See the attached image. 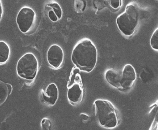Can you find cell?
I'll return each mask as SVG.
<instances>
[{
	"label": "cell",
	"mask_w": 158,
	"mask_h": 130,
	"mask_svg": "<svg viewBox=\"0 0 158 130\" xmlns=\"http://www.w3.org/2000/svg\"><path fill=\"white\" fill-rule=\"evenodd\" d=\"M71 59L79 69L90 72L95 67L98 60L96 46L90 39L82 40L73 48Z\"/></svg>",
	"instance_id": "1"
},
{
	"label": "cell",
	"mask_w": 158,
	"mask_h": 130,
	"mask_svg": "<svg viewBox=\"0 0 158 130\" xmlns=\"http://www.w3.org/2000/svg\"><path fill=\"white\" fill-rule=\"evenodd\" d=\"M95 114L99 124L106 128H114L119 122L117 111L111 102L98 99L94 102Z\"/></svg>",
	"instance_id": "2"
},
{
	"label": "cell",
	"mask_w": 158,
	"mask_h": 130,
	"mask_svg": "<svg viewBox=\"0 0 158 130\" xmlns=\"http://www.w3.org/2000/svg\"><path fill=\"white\" fill-rule=\"evenodd\" d=\"M117 24L120 31L125 36H132L139 23L138 8L134 5H127L124 12L117 18Z\"/></svg>",
	"instance_id": "3"
},
{
	"label": "cell",
	"mask_w": 158,
	"mask_h": 130,
	"mask_svg": "<svg viewBox=\"0 0 158 130\" xmlns=\"http://www.w3.org/2000/svg\"><path fill=\"white\" fill-rule=\"evenodd\" d=\"M38 69L39 62L33 53L25 54L17 63V74L19 77L24 79L34 80L37 74Z\"/></svg>",
	"instance_id": "4"
},
{
	"label": "cell",
	"mask_w": 158,
	"mask_h": 130,
	"mask_svg": "<svg viewBox=\"0 0 158 130\" xmlns=\"http://www.w3.org/2000/svg\"><path fill=\"white\" fill-rule=\"evenodd\" d=\"M36 20V13L30 7L22 8L17 15V23L20 32L27 33L33 27Z\"/></svg>",
	"instance_id": "5"
},
{
	"label": "cell",
	"mask_w": 158,
	"mask_h": 130,
	"mask_svg": "<svg viewBox=\"0 0 158 130\" xmlns=\"http://www.w3.org/2000/svg\"><path fill=\"white\" fill-rule=\"evenodd\" d=\"M136 80V72L132 65L128 64L123 67L121 72L120 91H126L131 89Z\"/></svg>",
	"instance_id": "6"
},
{
	"label": "cell",
	"mask_w": 158,
	"mask_h": 130,
	"mask_svg": "<svg viewBox=\"0 0 158 130\" xmlns=\"http://www.w3.org/2000/svg\"><path fill=\"white\" fill-rule=\"evenodd\" d=\"M64 58V54L61 47L57 45L50 46L47 53V58L49 64L55 69L61 65Z\"/></svg>",
	"instance_id": "7"
},
{
	"label": "cell",
	"mask_w": 158,
	"mask_h": 130,
	"mask_svg": "<svg viewBox=\"0 0 158 130\" xmlns=\"http://www.w3.org/2000/svg\"><path fill=\"white\" fill-rule=\"evenodd\" d=\"M58 87L54 83H51L47 87L45 91H42L43 101L49 106H54L58 100Z\"/></svg>",
	"instance_id": "8"
},
{
	"label": "cell",
	"mask_w": 158,
	"mask_h": 130,
	"mask_svg": "<svg viewBox=\"0 0 158 130\" xmlns=\"http://www.w3.org/2000/svg\"><path fill=\"white\" fill-rule=\"evenodd\" d=\"M83 89L79 84H74L69 88L67 92V98L73 104L79 103L83 97Z\"/></svg>",
	"instance_id": "9"
},
{
	"label": "cell",
	"mask_w": 158,
	"mask_h": 130,
	"mask_svg": "<svg viewBox=\"0 0 158 130\" xmlns=\"http://www.w3.org/2000/svg\"><path fill=\"white\" fill-rule=\"evenodd\" d=\"M105 77L107 81L111 86L121 90V72L113 69H109L106 72Z\"/></svg>",
	"instance_id": "10"
},
{
	"label": "cell",
	"mask_w": 158,
	"mask_h": 130,
	"mask_svg": "<svg viewBox=\"0 0 158 130\" xmlns=\"http://www.w3.org/2000/svg\"><path fill=\"white\" fill-rule=\"evenodd\" d=\"M10 54V48L7 43L0 41V64L7 62Z\"/></svg>",
	"instance_id": "11"
},
{
	"label": "cell",
	"mask_w": 158,
	"mask_h": 130,
	"mask_svg": "<svg viewBox=\"0 0 158 130\" xmlns=\"http://www.w3.org/2000/svg\"><path fill=\"white\" fill-rule=\"evenodd\" d=\"M10 96L7 84L0 80V106L6 101L8 97Z\"/></svg>",
	"instance_id": "12"
},
{
	"label": "cell",
	"mask_w": 158,
	"mask_h": 130,
	"mask_svg": "<svg viewBox=\"0 0 158 130\" xmlns=\"http://www.w3.org/2000/svg\"><path fill=\"white\" fill-rule=\"evenodd\" d=\"M74 9L78 13H81L84 12L86 7L85 0H74Z\"/></svg>",
	"instance_id": "13"
},
{
	"label": "cell",
	"mask_w": 158,
	"mask_h": 130,
	"mask_svg": "<svg viewBox=\"0 0 158 130\" xmlns=\"http://www.w3.org/2000/svg\"><path fill=\"white\" fill-rule=\"evenodd\" d=\"M47 6L51 8V9L53 10L54 12L55 13V15H56V16L58 17L59 20L62 17V9L58 3H52L48 4Z\"/></svg>",
	"instance_id": "14"
},
{
	"label": "cell",
	"mask_w": 158,
	"mask_h": 130,
	"mask_svg": "<svg viewBox=\"0 0 158 130\" xmlns=\"http://www.w3.org/2000/svg\"><path fill=\"white\" fill-rule=\"evenodd\" d=\"M150 44L152 48L156 51L158 50V29H156L155 32L151 37Z\"/></svg>",
	"instance_id": "15"
},
{
	"label": "cell",
	"mask_w": 158,
	"mask_h": 130,
	"mask_svg": "<svg viewBox=\"0 0 158 130\" xmlns=\"http://www.w3.org/2000/svg\"><path fill=\"white\" fill-rule=\"evenodd\" d=\"M52 123L49 119L44 118L41 121V127L42 130H49L52 128Z\"/></svg>",
	"instance_id": "16"
},
{
	"label": "cell",
	"mask_w": 158,
	"mask_h": 130,
	"mask_svg": "<svg viewBox=\"0 0 158 130\" xmlns=\"http://www.w3.org/2000/svg\"><path fill=\"white\" fill-rule=\"evenodd\" d=\"M110 7L114 10H117L122 5V0H110Z\"/></svg>",
	"instance_id": "17"
},
{
	"label": "cell",
	"mask_w": 158,
	"mask_h": 130,
	"mask_svg": "<svg viewBox=\"0 0 158 130\" xmlns=\"http://www.w3.org/2000/svg\"><path fill=\"white\" fill-rule=\"evenodd\" d=\"M48 7H49V6H48ZM48 17L49 18V19H50L52 22H57L58 20H59L58 17L56 16V15H55V13L54 12L53 10L51 9V8H50V10L48 11Z\"/></svg>",
	"instance_id": "18"
},
{
	"label": "cell",
	"mask_w": 158,
	"mask_h": 130,
	"mask_svg": "<svg viewBox=\"0 0 158 130\" xmlns=\"http://www.w3.org/2000/svg\"><path fill=\"white\" fill-rule=\"evenodd\" d=\"M80 117L83 121H87L89 119V116L85 114H81Z\"/></svg>",
	"instance_id": "19"
},
{
	"label": "cell",
	"mask_w": 158,
	"mask_h": 130,
	"mask_svg": "<svg viewBox=\"0 0 158 130\" xmlns=\"http://www.w3.org/2000/svg\"><path fill=\"white\" fill-rule=\"evenodd\" d=\"M7 84L8 89V92H9V93L10 95L12 93V91H13V87H12V84Z\"/></svg>",
	"instance_id": "20"
},
{
	"label": "cell",
	"mask_w": 158,
	"mask_h": 130,
	"mask_svg": "<svg viewBox=\"0 0 158 130\" xmlns=\"http://www.w3.org/2000/svg\"><path fill=\"white\" fill-rule=\"evenodd\" d=\"M3 13V7L2 5V2L0 0V20L1 19V17Z\"/></svg>",
	"instance_id": "21"
}]
</instances>
